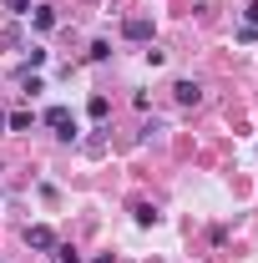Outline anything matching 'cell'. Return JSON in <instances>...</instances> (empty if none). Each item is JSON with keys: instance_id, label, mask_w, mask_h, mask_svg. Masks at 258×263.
<instances>
[{"instance_id": "6da1fadb", "label": "cell", "mask_w": 258, "mask_h": 263, "mask_svg": "<svg viewBox=\"0 0 258 263\" xmlns=\"http://www.w3.org/2000/svg\"><path fill=\"white\" fill-rule=\"evenodd\" d=\"M41 122H46V127L56 132L61 142H76V117H71L66 106H46V117H41Z\"/></svg>"}, {"instance_id": "7a4b0ae2", "label": "cell", "mask_w": 258, "mask_h": 263, "mask_svg": "<svg viewBox=\"0 0 258 263\" xmlns=\"http://www.w3.org/2000/svg\"><path fill=\"white\" fill-rule=\"evenodd\" d=\"M26 248H35V253H51V248H56V233L46 228V223H35V228H26Z\"/></svg>"}, {"instance_id": "3957f363", "label": "cell", "mask_w": 258, "mask_h": 263, "mask_svg": "<svg viewBox=\"0 0 258 263\" xmlns=\"http://www.w3.org/2000/svg\"><path fill=\"white\" fill-rule=\"evenodd\" d=\"M122 35H127V41H142V46H147V41H152V21H147V15H132L127 26H122Z\"/></svg>"}, {"instance_id": "277c9868", "label": "cell", "mask_w": 258, "mask_h": 263, "mask_svg": "<svg viewBox=\"0 0 258 263\" xmlns=\"http://www.w3.org/2000/svg\"><path fill=\"white\" fill-rule=\"evenodd\" d=\"M172 97L182 101V106H197V101H202V86H197V81H177V86H172Z\"/></svg>"}, {"instance_id": "5b68a950", "label": "cell", "mask_w": 258, "mask_h": 263, "mask_svg": "<svg viewBox=\"0 0 258 263\" xmlns=\"http://www.w3.org/2000/svg\"><path fill=\"white\" fill-rule=\"evenodd\" d=\"M31 26H35V31H56V5H35Z\"/></svg>"}, {"instance_id": "8992f818", "label": "cell", "mask_w": 258, "mask_h": 263, "mask_svg": "<svg viewBox=\"0 0 258 263\" xmlns=\"http://www.w3.org/2000/svg\"><path fill=\"white\" fill-rule=\"evenodd\" d=\"M51 253H56V263H81V253H76V248H71V243H56V248H51Z\"/></svg>"}, {"instance_id": "52a82bcc", "label": "cell", "mask_w": 258, "mask_h": 263, "mask_svg": "<svg viewBox=\"0 0 258 263\" xmlns=\"http://www.w3.org/2000/svg\"><path fill=\"white\" fill-rule=\"evenodd\" d=\"M5 127H10V132H31V111H15V117H5Z\"/></svg>"}, {"instance_id": "ba28073f", "label": "cell", "mask_w": 258, "mask_h": 263, "mask_svg": "<svg viewBox=\"0 0 258 263\" xmlns=\"http://www.w3.org/2000/svg\"><path fill=\"white\" fill-rule=\"evenodd\" d=\"M86 111H91V117H97V122H101V117L112 111V101H106V97H91V101H86Z\"/></svg>"}, {"instance_id": "9c48e42d", "label": "cell", "mask_w": 258, "mask_h": 263, "mask_svg": "<svg viewBox=\"0 0 258 263\" xmlns=\"http://www.w3.org/2000/svg\"><path fill=\"white\" fill-rule=\"evenodd\" d=\"M86 56H91V61H106V56H112V46H106V41H91V51H86Z\"/></svg>"}, {"instance_id": "30bf717a", "label": "cell", "mask_w": 258, "mask_h": 263, "mask_svg": "<svg viewBox=\"0 0 258 263\" xmlns=\"http://www.w3.org/2000/svg\"><path fill=\"white\" fill-rule=\"evenodd\" d=\"M0 5H5L10 15H26V10H31V0H0Z\"/></svg>"}, {"instance_id": "8fae6325", "label": "cell", "mask_w": 258, "mask_h": 263, "mask_svg": "<svg viewBox=\"0 0 258 263\" xmlns=\"http://www.w3.org/2000/svg\"><path fill=\"white\" fill-rule=\"evenodd\" d=\"M248 26H258V0H253V5H248Z\"/></svg>"}, {"instance_id": "7c38bea8", "label": "cell", "mask_w": 258, "mask_h": 263, "mask_svg": "<svg viewBox=\"0 0 258 263\" xmlns=\"http://www.w3.org/2000/svg\"><path fill=\"white\" fill-rule=\"evenodd\" d=\"M0 127H5V111H0Z\"/></svg>"}]
</instances>
